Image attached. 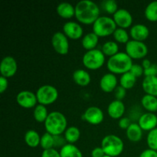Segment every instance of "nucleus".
I'll return each instance as SVG.
<instances>
[{
    "label": "nucleus",
    "mask_w": 157,
    "mask_h": 157,
    "mask_svg": "<svg viewBox=\"0 0 157 157\" xmlns=\"http://www.w3.org/2000/svg\"><path fill=\"white\" fill-rule=\"evenodd\" d=\"M75 7V16L81 23L90 25L100 17V9L98 5L90 0H81Z\"/></svg>",
    "instance_id": "nucleus-1"
},
{
    "label": "nucleus",
    "mask_w": 157,
    "mask_h": 157,
    "mask_svg": "<svg viewBox=\"0 0 157 157\" xmlns=\"http://www.w3.org/2000/svg\"><path fill=\"white\" fill-rule=\"evenodd\" d=\"M144 75L146 77L157 76V64H152L149 68L144 69Z\"/></svg>",
    "instance_id": "nucleus-39"
},
{
    "label": "nucleus",
    "mask_w": 157,
    "mask_h": 157,
    "mask_svg": "<svg viewBox=\"0 0 157 157\" xmlns=\"http://www.w3.org/2000/svg\"><path fill=\"white\" fill-rule=\"evenodd\" d=\"M25 141L29 147L35 148L40 144L41 137L35 130H30L25 134Z\"/></svg>",
    "instance_id": "nucleus-26"
},
{
    "label": "nucleus",
    "mask_w": 157,
    "mask_h": 157,
    "mask_svg": "<svg viewBox=\"0 0 157 157\" xmlns=\"http://www.w3.org/2000/svg\"><path fill=\"white\" fill-rule=\"evenodd\" d=\"M143 107L150 113L157 111V98L153 95L146 94L141 99Z\"/></svg>",
    "instance_id": "nucleus-25"
},
{
    "label": "nucleus",
    "mask_w": 157,
    "mask_h": 157,
    "mask_svg": "<svg viewBox=\"0 0 157 157\" xmlns=\"http://www.w3.org/2000/svg\"><path fill=\"white\" fill-rule=\"evenodd\" d=\"M108 70L113 74H125L129 72L133 66L132 58L125 52H118L110 57L107 63Z\"/></svg>",
    "instance_id": "nucleus-2"
},
{
    "label": "nucleus",
    "mask_w": 157,
    "mask_h": 157,
    "mask_svg": "<svg viewBox=\"0 0 157 157\" xmlns=\"http://www.w3.org/2000/svg\"><path fill=\"white\" fill-rule=\"evenodd\" d=\"M113 20L117 25L121 29L130 27L133 22V17L130 12L125 9H118L113 14Z\"/></svg>",
    "instance_id": "nucleus-12"
},
{
    "label": "nucleus",
    "mask_w": 157,
    "mask_h": 157,
    "mask_svg": "<svg viewBox=\"0 0 157 157\" xmlns=\"http://www.w3.org/2000/svg\"><path fill=\"white\" fill-rule=\"evenodd\" d=\"M57 12L64 18H71L75 15V7L69 2H61L57 6Z\"/></svg>",
    "instance_id": "nucleus-20"
},
{
    "label": "nucleus",
    "mask_w": 157,
    "mask_h": 157,
    "mask_svg": "<svg viewBox=\"0 0 157 157\" xmlns=\"http://www.w3.org/2000/svg\"><path fill=\"white\" fill-rule=\"evenodd\" d=\"M104 157H111V156H107V155H105V156H104Z\"/></svg>",
    "instance_id": "nucleus-45"
},
{
    "label": "nucleus",
    "mask_w": 157,
    "mask_h": 157,
    "mask_svg": "<svg viewBox=\"0 0 157 157\" xmlns=\"http://www.w3.org/2000/svg\"><path fill=\"white\" fill-rule=\"evenodd\" d=\"M40 145L44 150L53 148V147L55 146V138H54L53 135L50 134L48 132L43 134L41 137Z\"/></svg>",
    "instance_id": "nucleus-32"
},
{
    "label": "nucleus",
    "mask_w": 157,
    "mask_h": 157,
    "mask_svg": "<svg viewBox=\"0 0 157 157\" xmlns=\"http://www.w3.org/2000/svg\"><path fill=\"white\" fill-rule=\"evenodd\" d=\"M18 65L17 62L14 58L12 56H6L2 60L1 64H0V72L1 76L5 78H11L14 76L16 73Z\"/></svg>",
    "instance_id": "nucleus-10"
},
{
    "label": "nucleus",
    "mask_w": 157,
    "mask_h": 157,
    "mask_svg": "<svg viewBox=\"0 0 157 157\" xmlns=\"http://www.w3.org/2000/svg\"><path fill=\"white\" fill-rule=\"evenodd\" d=\"M61 157H83L81 150L74 144H67L61 147L60 150Z\"/></svg>",
    "instance_id": "nucleus-23"
},
{
    "label": "nucleus",
    "mask_w": 157,
    "mask_h": 157,
    "mask_svg": "<svg viewBox=\"0 0 157 157\" xmlns=\"http://www.w3.org/2000/svg\"><path fill=\"white\" fill-rule=\"evenodd\" d=\"M64 34L71 39L76 40L83 35V29L81 25L75 21H67L63 25Z\"/></svg>",
    "instance_id": "nucleus-14"
},
{
    "label": "nucleus",
    "mask_w": 157,
    "mask_h": 157,
    "mask_svg": "<svg viewBox=\"0 0 157 157\" xmlns=\"http://www.w3.org/2000/svg\"><path fill=\"white\" fill-rule=\"evenodd\" d=\"M98 41H99V37L94 32H90L83 37L81 43L84 48L87 49V51H90L95 49Z\"/></svg>",
    "instance_id": "nucleus-24"
},
{
    "label": "nucleus",
    "mask_w": 157,
    "mask_h": 157,
    "mask_svg": "<svg viewBox=\"0 0 157 157\" xmlns=\"http://www.w3.org/2000/svg\"><path fill=\"white\" fill-rule=\"evenodd\" d=\"M130 72L131 74H133L136 78H137V77H140L143 74H144V69L142 65H140V64H133Z\"/></svg>",
    "instance_id": "nucleus-36"
},
{
    "label": "nucleus",
    "mask_w": 157,
    "mask_h": 157,
    "mask_svg": "<svg viewBox=\"0 0 157 157\" xmlns=\"http://www.w3.org/2000/svg\"><path fill=\"white\" fill-rule=\"evenodd\" d=\"M147 140L150 149L157 151V127L149 132Z\"/></svg>",
    "instance_id": "nucleus-34"
},
{
    "label": "nucleus",
    "mask_w": 157,
    "mask_h": 157,
    "mask_svg": "<svg viewBox=\"0 0 157 157\" xmlns=\"http://www.w3.org/2000/svg\"><path fill=\"white\" fill-rule=\"evenodd\" d=\"M143 136V130L138 124H131L127 129V136L131 142H139Z\"/></svg>",
    "instance_id": "nucleus-22"
},
{
    "label": "nucleus",
    "mask_w": 157,
    "mask_h": 157,
    "mask_svg": "<svg viewBox=\"0 0 157 157\" xmlns=\"http://www.w3.org/2000/svg\"><path fill=\"white\" fill-rule=\"evenodd\" d=\"M54 49L61 55H66L69 50V42L67 37L61 32H55L52 38Z\"/></svg>",
    "instance_id": "nucleus-9"
},
{
    "label": "nucleus",
    "mask_w": 157,
    "mask_h": 157,
    "mask_svg": "<svg viewBox=\"0 0 157 157\" xmlns=\"http://www.w3.org/2000/svg\"><path fill=\"white\" fill-rule=\"evenodd\" d=\"M126 53L131 58L140 59L148 53V48L143 41L130 40L126 44Z\"/></svg>",
    "instance_id": "nucleus-8"
},
{
    "label": "nucleus",
    "mask_w": 157,
    "mask_h": 157,
    "mask_svg": "<svg viewBox=\"0 0 157 157\" xmlns=\"http://www.w3.org/2000/svg\"><path fill=\"white\" fill-rule=\"evenodd\" d=\"M138 124L143 130L151 131L153 129L156 128L157 126V116L155 113H145L140 117Z\"/></svg>",
    "instance_id": "nucleus-15"
},
{
    "label": "nucleus",
    "mask_w": 157,
    "mask_h": 157,
    "mask_svg": "<svg viewBox=\"0 0 157 157\" xmlns=\"http://www.w3.org/2000/svg\"><path fill=\"white\" fill-rule=\"evenodd\" d=\"M142 86L147 94L157 97V76L145 77Z\"/></svg>",
    "instance_id": "nucleus-19"
},
{
    "label": "nucleus",
    "mask_w": 157,
    "mask_h": 157,
    "mask_svg": "<svg viewBox=\"0 0 157 157\" xmlns=\"http://www.w3.org/2000/svg\"><path fill=\"white\" fill-rule=\"evenodd\" d=\"M151 62L149 59H144L142 62V66L144 69H147L151 66Z\"/></svg>",
    "instance_id": "nucleus-44"
},
{
    "label": "nucleus",
    "mask_w": 157,
    "mask_h": 157,
    "mask_svg": "<svg viewBox=\"0 0 157 157\" xmlns=\"http://www.w3.org/2000/svg\"><path fill=\"white\" fill-rule=\"evenodd\" d=\"M81 136L80 130L76 127H69L64 132V139L68 144H74L76 143Z\"/></svg>",
    "instance_id": "nucleus-27"
},
{
    "label": "nucleus",
    "mask_w": 157,
    "mask_h": 157,
    "mask_svg": "<svg viewBox=\"0 0 157 157\" xmlns=\"http://www.w3.org/2000/svg\"><path fill=\"white\" fill-rule=\"evenodd\" d=\"M113 37L115 40L120 43H126L129 41V35L124 29L118 28L113 33Z\"/></svg>",
    "instance_id": "nucleus-33"
},
{
    "label": "nucleus",
    "mask_w": 157,
    "mask_h": 157,
    "mask_svg": "<svg viewBox=\"0 0 157 157\" xmlns=\"http://www.w3.org/2000/svg\"><path fill=\"white\" fill-rule=\"evenodd\" d=\"M84 117L89 124L98 125L104 121V113L102 110L98 107H90L85 110Z\"/></svg>",
    "instance_id": "nucleus-13"
},
{
    "label": "nucleus",
    "mask_w": 157,
    "mask_h": 157,
    "mask_svg": "<svg viewBox=\"0 0 157 157\" xmlns=\"http://www.w3.org/2000/svg\"><path fill=\"white\" fill-rule=\"evenodd\" d=\"M16 101L24 108H32L33 107H36L38 100L36 94H34L29 90H22L17 94Z\"/></svg>",
    "instance_id": "nucleus-11"
},
{
    "label": "nucleus",
    "mask_w": 157,
    "mask_h": 157,
    "mask_svg": "<svg viewBox=\"0 0 157 157\" xmlns=\"http://www.w3.org/2000/svg\"><path fill=\"white\" fill-rule=\"evenodd\" d=\"M67 119L63 113L58 111H53L48 116L44 122V127L50 134L60 136L67 130Z\"/></svg>",
    "instance_id": "nucleus-3"
},
{
    "label": "nucleus",
    "mask_w": 157,
    "mask_h": 157,
    "mask_svg": "<svg viewBox=\"0 0 157 157\" xmlns=\"http://www.w3.org/2000/svg\"><path fill=\"white\" fill-rule=\"evenodd\" d=\"M100 86L102 90L106 93H110L117 87V79L113 74H106L100 81Z\"/></svg>",
    "instance_id": "nucleus-16"
},
{
    "label": "nucleus",
    "mask_w": 157,
    "mask_h": 157,
    "mask_svg": "<svg viewBox=\"0 0 157 157\" xmlns=\"http://www.w3.org/2000/svg\"><path fill=\"white\" fill-rule=\"evenodd\" d=\"M73 80L80 86H87L90 82V76L89 73L83 69H78L73 73Z\"/></svg>",
    "instance_id": "nucleus-21"
},
{
    "label": "nucleus",
    "mask_w": 157,
    "mask_h": 157,
    "mask_svg": "<svg viewBox=\"0 0 157 157\" xmlns=\"http://www.w3.org/2000/svg\"><path fill=\"white\" fill-rule=\"evenodd\" d=\"M130 36L133 38V40L143 41L148 38L150 31L145 25L136 24L132 26L130 31Z\"/></svg>",
    "instance_id": "nucleus-17"
},
{
    "label": "nucleus",
    "mask_w": 157,
    "mask_h": 157,
    "mask_svg": "<svg viewBox=\"0 0 157 157\" xmlns=\"http://www.w3.org/2000/svg\"><path fill=\"white\" fill-rule=\"evenodd\" d=\"M8 84L9 83H8L7 78L3 76L0 77V93H4L5 90L7 89Z\"/></svg>",
    "instance_id": "nucleus-42"
},
{
    "label": "nucleus",
    "mask_w": 157,
    "mask_h": 157,
    "mask_svg": "<svg viewBox=\"0 0 157 157\" xmlns=\"http://www.w3.org/2000/svg\"><path fill=\"white\" fill-rule=\"evenodd\" d=\"M84 65L90 70H97L103 66L105 61V55L99 49L87 51L82 58Z\"/></svg>",
    "instance_id": "nucleus-6"
},
{
    "label": "nucleus",
    "mask_w": 157,
    "mask_h": 157,
    "mask_svg": "<svg viewBox=\"0 0 157 157\" xmlns=\"http://www.w3.org/2000/svg\"><path fill=\"white\" fill-rule=\"evenodd\" d=\"M126 90L124 87H123L122 86H117L116 87V89L114 90V95L116 97L117 100L118 101H122L124 98V97L126 96Z\"/></svg>",
    "instance_id": "nucleus-37"
},
{
    "label": "nucleus",
    "mask_w": 157,
    "mask_h": 157,
    "mask_svg": "<svg viewBox=\"0 0 157 157\" xmlns=\"http://www.w3.org/2000/svg\"><path fill=\"white\" fill-rule=\"evenodd\" d=\"M118 124H119V127H121V129H126V130H127V129L130 127L131 124H130V121L129 118L122 117L120 120Z\"/></svg>",
    "instance_id": "nucleus-41"
},
{
    "label": "nucleus",
    "mask_w": 157,
    "mask_h": 157,
    "mask_svg": "<svg viewBox=\"0 0 157 157\" xmlns=\"http://www.w3.org/2000/svg\"><path fill=\"white\" fill-rule=\"evenodd\" d=\"M41 157H61L60 155V152H58L54 148L50 150H44L41 154Z\"/></svg>",
    "instance_id": "nucleus-38"
},
{
    "label": "nucleus",
    "mask_w": 157,
    "mask_h": 157,
    "mask_svg": "<svg viewBox=\"0 0 157 157\" xmlns=\"http://www.w3.org/2000/svg\"><path fill=\"white\" fill-rule=\"evenodd\" d=\"M117 24L113 18L108 16H100L93 24V32L98 37H104L114 33Z\"/></svg>",
    "instance_id": "nucleus-5"
},
{
    "label": "nucleus",
    "mask_w": 157,
    "mask_h": 157,
    "mask_svg": "<svg viewBox=\"0 0 157 157\" xmlns=\"http://www.w3.org/2000/svg\"><path fill=\"white\" fill-rule=\"evenodd\" d=\"M136 81V77L129 71L121 75V79H120V84H121V86H122L125 89H130L135 85Z\"/></svg>",
    "instance_id": "nucleus-28"
},
{
    "label": "nucleus",
    "mask_w": 157,
    "mask_h": 157,
    "mask_svg": "<svg viewBox=\"0 0 157 157\" xmlns=\"http://www.w3.org/2000/svg\"><path fill=\"white\" fill-rule=\"evenodd\" d=\"M101 5L103 9L109 14H114L118 10L117 3L114 0H106L103 2Z\"/></svg>",
    "instance_id": "nucleus-35"
},
{
    "label": "nucleus",
    "mask_w": 157,
    "mask_h": 157,
    "mask_svg": "<svg viewBox=\"0 0 157 157\" xmlns=\"http://www.w3.org/2000/svg\"><path fill=\"white\" fill-rule=\"evenodd\" d=\"M107 112L109 116L113 119H120L122 118V116L125 112V106L122 101L115 100L109 104Z\"/></svg>",
    "instance_id": "nucleus-18"
},
{
    "label": "nucleus",
    "mask_w": 157,
    "mask_h": 157,
    "mask_svg": "<svg viewBox=\"0 0 157 157\" xmlns=\"http://www.w3.org/2000/svg\"><path fill=\"white\" fill-rule=\"evenodd\" d=\"M118 50H119V46H118L117 43L115 41H109L103 44L101 51L104 54V55L112 57L118 53Z\"/></svg>",
    "instance_id": "nucleus-30"
},
{
    "label": "nucleus",
    "mask_w": 157,
    "mask_h": 157,
    "mask_svg": "<svg viewBox=\"0 0 157 157\" xmlns=\"http://www.w3.org/2000/svg\"><path fill=\"white\" fill-rule=\"evenodd\" d=\"M101 148L105 155L111 157L120 156L124 151V144L119 136L113 134L104 136L101 142Z\"/></svg>",
    "instance_id": "nucleus-4"
},
{
    "label": "nucleus",
    "mask_w": 157,
    "mask_h": 157,
    "mask_svg": "<svg viewBox=\"0 0 157 157\" xmlns=\"http://www.w3.org/2000/svg\"><path fill=\"white\" fill-rule=\"evenodd\" d=\"M140 157H157V151L151 149H147L140 153Z\"/></svg>",
    "instance_id": "nucleus-40"
},
{
    "label": "nucleus",
    "mask_w": 157,
    "mask_h": 157,
    "mask_svg": "<svg viewBox=\"0 0 157 157\" xmlns=\"http://www.w3.org/2000/svg\"><path fill=\"white\" fill-rule=\"evenodd\" d=\"M36 97L38 102L42 105H49L52 104L58 99V90L54 86L45 85L41 86L36 92Z\"/></svg>",
    "instance_id": "nucleus-7"
},
{
    "label": "nucleus",
    "mask_w": 157,
    "mask_h": 157,
    "mask_svg": "<svg viewBox=\"0 0 157 157\" xmlns=\"http://www.w3.org/2000/svg\"><path fill=\"white\" fill-rule=\"evenodd\" d=\"M104 156H105V153L101 147H95L91 151L92 157H104Z\"/></svg>",
    "instance_id": "nucleus-43"
},
{
    "label": "nucleus",
    "mask_w": 157,
    "mask_h": 157,
    "mask_svg": "<svg viewBox=\"0 0 157 157\" xmlns=\"http://www.w3.org/2000/svg\"><path fill=\"white\" fill-rule=\"evenodd\" d=\"M145 16L149 21H157V1L151 2L145 9Z\"/></svg>",
    "instance_id": "nucleus-31"
},
{
    "label": "nucleus",
    "mask_w": 157,
    "mask_h": 157,
    "mask_svg": "<svg viewBox=\"0 0 157 157\" xmlns=\"http://www.w3.org/2000/svg\"><path fill=\"white\" fill-rule=\"evenodd\" d=\"M33 114L35 121L39 123H44L49 113H48V110L45 106L42 105V104H38L34 110Z\"/></svg>",
    "instance_id": "nucleus-29"
}]
</instances>
